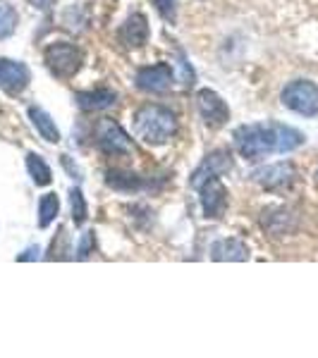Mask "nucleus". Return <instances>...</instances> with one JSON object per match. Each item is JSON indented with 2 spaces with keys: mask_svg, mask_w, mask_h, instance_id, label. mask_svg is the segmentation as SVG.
<instances>
[{
  "mask_svg": "<svg viewBox=\"0 0 318 358\" xmlns=\"http://www.w3.org/2000/svg\"><path fill=\"white\" fill-rule=\"evenodd\" d=\"M304 143V134L287 124H244L235 131V146L242 158L261 160L273 153H290Z\"/></svg>",
  "mask_w": 318,
  "mask_h": 358,
  "instance_id": "nucleus-1",
  "label": "nucleus"
},
{
  "mask_svg": "<svg viewBox=\"0 0 318 358\" xmlns=\"http://www.w3.org/2000/svg\"><path fill=\"white\" fill-rule=\"evenodd\" d=\"M134 134L144 143L163 146L177 131V117L163 106H144L134 113Z\"/></svg>",
  "mask_w": 318,
  "mask_h": 358,
  "instance_id": "nucleus-2",
  "label": "nucleus"
},
{
  "mask_svg": "<svg viewBox=\"0 0 318 358\" xmlns=\"http://www.w3.org/2000/svg\"><path fill=\"white\" fill-rule=\"evenodd\" d=\"M282 103L290 108L292 113L304 115V117H316L318 115V86L306 79L287 84L282 89Z\"/></svg>",
  "mask_w": 318,
  "mask_h": 358,
  "instance_id": "nucleus-3",
  "label": "nucleus"
},
{
  "mask_svg": "<svg viewBox=\"0 0 318 358\" xmlns=\"http://www.w3.org/2000/svg\"><path fill=\"white\" fill-rule=\"evenodd\" d=\"M46 65H48L50 72L60 79H69L82 69V62H84V55L77 45L72 43H53L46 48Z\"/></svg>",
  "mask_w": 318,
  "mask_h": 358,
  "instance_id": "nucleus-4",
  "label": "nucleus"
},
{
  "mask_svg": "<svg viewBox=\"0 0 318 358\" xmlns=\"http://www.w3.org/2000/svg\"><path fill=\"white\" fill-rule=\"evenodd\" d=\"M230 167H233V155H230V151H225V148H218V151L208 153L206 158L201 160V165L196 167L192 179H189V187L199 192L208 179H216V177L225 175Z\"/></svg>",
  "mask_w": 318,
  "mask_h": 358,
  "instance_id": "nucleus-5",
  "label": "nucleus"
},
{
  "mask_svg": "<svg viewBox=\"0 0 318 358\" xmlns=\"http://www.w3.org/2000/svg\"><path fill=\"white\" fill-rule=\"evenodd\" d=\"M96 143L103 153L108 155H127L132 153V143L127 131L113 120H103L96 129Z\"/></svg>",
  "mask_w": 318,
  "mask_h": 358,
  "instance_id": "nucleus-6",
  "label": "nucleus"
},
{
  "mask_svg": "<svg viewBox=\"0 0 318 358\" xmlns=\"http://www.w3.org/2000/svg\"><path fill=\"white\" fill-rule=\"evenodd\" d=\"M196 108H199L204 122L208 127H213V129L223 127L230 120L228 103H225L223 98L218 96L216 91H211V89H201L199 94H196Z\"/></svg>",
  "mask_w": 318,
  "mask_h": 358,
  "instance_id": "nucleus-7",
  "label": "nucleus"
},
{
  "mask_svg": "<svg viewBox=\"0 0 318 358\" xmlns=\"http://www.w3.org/2000/svg\"><path fill=\"white\" fill-rule=\"evenodd\" d=\"M32 82V72L25 62L0 57V89L10 96H20Z\"/></svg>",
  "mask_w": 318,
  "mask_h": 358,
  "instance_id": "nucleus-8",
  "label": "nucleus"
},
{
  "mask_svg": "<svg viewBox=\"0 0 318 358\" xmlns=\"http://www.w3.org/2000/svg\"><path fill=\"white\" fill-rule=\"evenodd\" d=\"M297 172H294L292 163H273V165H263L258 170L251 172V179L256 184H261L268 192H277V189H287L294 182Z\"/></svg>",
  "mask_w": 318,
  "mask_h": 358,
  "instance_id": "nucleus-9",
  "label": "nucleus"
},
{
  "mask_svg": "<svg viewBox=\"0 0 318 358\" xmlns=\"http://www.w3.org/2000/svg\"><path fill=\"white\" fill-rule=\"evenodd\" d=\"M199 194H201V208H204L206 217L218 220V217L225 215V210H228V189L223 187L221 177L208 179L204 187L199 189Z\"/></svg>",
  "mask_w": 318,
  "mask_h": 358,
  "instance_id": "nucleus-10",
  "label": "nucleus"
},
{
  "mask_svg": "<svg viewBox=\"0 0 318 358\" xmlns=\"http://www.w3.org/2000/svg\"><path fill=\"white\" fill-rule=\"evenodd\" d=\"M137 86L146 94H165L172 86V67L158 62L153 67H141L137 72Z\"/></svg>",
  "mask_w": 318,
  "mask_h": 358,
  "instance_id": "nucleus-11",
  "label": "nucleus"
},
{
  "mask_svg": "<svg viewBox=\"0 0 318 358\" xmlns=\"http://www.w3.org/2000/svg\"><path fill=\"white\" fill-rule=\"evenodd\" d=\"M118 101V94L113 89H91V91H82L77 94V106L82 108L84 113H98V110H108V108L115 106Z\"/></svg>",
  "mask_w": 318,
  "mask_h": 358,
  "instance_id": "nucleus-12",
  "label": "nucleus"
},
{
  "mask_svg": "<svg viewBox=\"0 0 318 358\" xmlns=\"http://www.w3.org/2000/svg\"><path fill=\"white\" fill-rule=\"evenodd\" d=\"M148 34H151V29H148L146 17H144L141 13H134L130 20L125 22L123 34H120V36H123V43L127 45V48H141V45L148 41Z\"/></svg>",
  "mask_w": 318,
  "mask_h": 358,
  "instance_id": "nucleus-13",
  "label": "nucleus"
},
{
  "mask_svg": "<svg viewBox=\"0 0 318 358\" xmlns=\"http://www.w3.org/2000/svg\"><path fill=\"white\" fill-rule=\"evenodd\" d=\"M211 258L218 263L225 261H247L249 258V246L244 244L242 239H221L211 246Z\"/></svg>",
  "mask_w": 318,
  "mask_h": 358,
  "instance_id": "nucleus-14",
  "label": "nucleus"
},
{
  "mask_svg": "<svg viewBox=\"0 0 318 358\" xmlns=\"http://www.w3.org/2000/svg\"><path fill=\"white\" fill-rule=\"evenodd\" d=\"M29 120H32V124L36 127V131L48 143H57V141H60V131H57V127H55V120L50 117V115L46 113L43 108H39V106L29 108Z\"/></svg>",
  "mask_w": 318,
  "mask_h": 358,
  "instance_id": "nucleus-15",
  "label": "nucleus"
},
{
  "mask_svg": "<svg viewBox=\"0 0 318 358\" xmlns=\"http://www.w3.org/2000/svg\"><path fill=\"white\" fill-rule=\"evenodd\" d=\"M27 170H29V175H32L36 187H48V184L53 182V172H50V167L43 163L41 155L29 153L27 155Z\"/></svg>",
  "mask_w": 318,
  "mask_h": 358,
  "instance_id": "nucleus-16",
  "label": "nucleus"
},
{
  "mask_svg": "<svg viewBox=\"0 0 318 358\" xmlns=\"http://www.w3.org/2000/svg\"><path fill=\"white\" fill-rule=\"evenodd\" d=\"M57 210H60V201H57L55 194H43L41 201H39V227L46 229L50 222L57 217Z\"/></svg>",
  "mask_w": 318,
  "mask_h": 358,
  "instance_id": "nucleus-17",
  "label": "nucleus"
},
{
  "mask_svg": "<svg viewBox=\"0 0 318 358\" xmlns=\"http://www.w3.org/2000/svg\"><path fill=\"white\" fill-rule=\"evenodd\" d=\"M17 22H20V17H17L13 5H8L5 0H0V38L13 36L15 29H17Z\"/></svg>",
  "mask_w": 318,
  "mask_h": 358,
  "instance_id": "nucleus-18",
  "label": "nucleus"
},
{
  "mask_svg": "<svg viewBox=\"0 0 318 358\" xmlns=\"http://www.w3.org/2000/svg\"><path fill=\"white\" fill-rule=\"evenodd\" d=\"M108 187H113V189H118V192H132V189H137L139 184V179L137 175H130V172H108Z\"/></svg>",
  "mask_w": 318,
  "mask_h": 358,
  "instance_id": "nucleus-19",
  "label": "nucleus"
},
{
  "mask_svg": "<svg viewBox=\"0 0 318 358\" xmlns=\"http://www.w3.org/2000/svg\"><path fill=\"white\" fill-rule=\"evenodd\" d=\"M69 208H72V220H74V224H82L86 220V213H89L82 189H72V192H69Z\"/></svg>",
  "mask_w": 318,
  "mask_h": 358,
  "instance_id": "nucleus-20",
  "label": "nucleus"
},
{
  "mask_svg": "<svg viewBox=\"0 0 318 358\" xmlns=\"http://www.w3.org/2000/svg\"><path fill=\"white\" fill-rule=\"evenodd\" d=\"M155 8L165 22H175V0H155Z\"/></svg>",
  "mask_w": 318,
  "mask_h": 358,
  "instance_id": "nucleus-21",
  "label": "nucleus"
},
{
  "mask_svg": "<svg viewBox=\"0 0 318 358\" xmlns=\"http://www.w3.org/2000/svg\"><path fill=\"white\" fill-rule=\"evenodd\" d=\"M94 246H96L94 232H86L82 236V244H79V248H77V258H89V253L94 251Z\"/></svg>",
  "mask_w": 318,
  "mask_h": 358,
  "instance_id": "nucleus-22",
  "label": "nucleus"
},
{
  "mask_svg": "<svg viewBox=\"0 0 318 358\" xmlns=\"http://www.w3.org/2000/svg\"><path fill=\"white\" fill-rule=\"evenodd\" d=\"M34 258H39V248L36 246H29L22 256H17V261H34Z\"/></svg>",
  "mask_w": 318,
  "mask_h": 358,
  "instance_id": "nucleus-23",
  "label": "nucleus"
},
{
  "mask_svg": "<svg viewBox=\"0 0 318 358\" xmlns=\"http://www.w3.org/2000/svg\"><path fill=\"white\" fill-rule=\"evenodd\" d=\"M29 3H32L34 8H41V10H46V8H50V5H53V0H29Z\"/></svg>",
  "mask_w": 318,
  "mask_h": 358,
  "instance_id": "nucleus-24",
  "label": "nucleus"
}]
</instances>
